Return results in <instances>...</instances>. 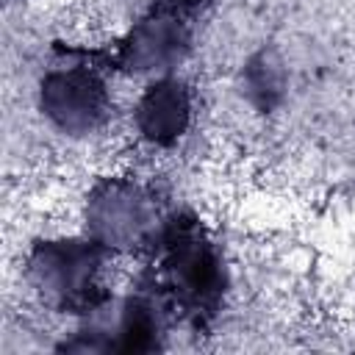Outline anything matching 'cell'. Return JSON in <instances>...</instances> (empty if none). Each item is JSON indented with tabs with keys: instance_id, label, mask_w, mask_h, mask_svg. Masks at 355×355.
I'll return each instance as SVG.
<instances>
[{
	"instance_id": "cell-1",
	"label": "cell",
	"mask_w": 355,
	"mask_h": 355,
	"mask_svg": "<svg viewBox=\"0 0 355 355\" xmlns=\"http://www.w3.org/2000/svg\"><path fill=\"white\" fill-rule=\"evenodd\" d=\"M105 247L94 239H47L28 255V280L44 297V302L67 311H92L103 302Z\"/></svg>"
},
{
	"instance_id": "cell-2",
	"label": "cell",
	"mask_w": 355,
	"mask_h": 355,
	"mask_svg": "<svg viewBox=\"0 0 355 355\" xmlns=\"http://www.w3.org/2000/svg\"><path fill=\"white\" fill-rule=\"evenodd\" d=\"M164 280L172 297L200 313L211 311L225 291V269L216 247L186 222L164 230V258H161Z\"/></svg>"
},
{
	"instance_id": "cell-3",
	"label": "cell",
	"mask_w": 355,
	"mask_h": 355,
	"mask_svg": "<svg viewBox=\"0 0 355 355\" xmlns=\"http://www.w3.org/2000/svg\"><path fill=\"white\" fill-rule=\"evenodd\" d=\"M155 202L133 180L111 178L92 189L86 202L89 239L105 250H122L141 244L155 230Z\"/></svg>"
},
{
	"instance_id": "cell-4",
	"label": "cell",
	"mask_w": 355,
	"mask_h": 355,
	"mask_svg": "<svg viewBox=\"0 0 355 355\" xmlns=\"http://www.w3.org/2000/svg\"><path fill=\"white\" fill-rule=\"evenodd\" d=\"M39 108L55 130L89 136L108 119V89L89 67L53 69L39 86Z\"/></svg>"
},
{
	"instance_id": "cell-5",
	"label": "cell",
	"mask_w": 355,
	"mask_h": 355,
	"mask_svg": "<svg viewBox=\"0 0 355 355\" xmlns=\"http://www.w3.org/2000/svg\"><path fill=\"white\" fill-rule=\"evenodd\" d=\"M183 0L169 3L139 19L119 44V64L136 75L164 78L189 50V25L180 14Z\"/></svg>"
},
{
	"instance_id": "cell-6",
	"label": "cell",
	"mask_w": 355,
	"mask_h": 355,
	"mask_svg": "<svg viewBox=\"0 0 355 355\" xmlns=\"http://www.w3.org/2000/svg\"><path fill=\"white\" fill-rule=\"evenodd\" d=\"M139 136L153 147H172L191 125V92L178 78H155L133 108Z\"/></svg>"
},
{
	"instance_id": "cell-7",
	"label": "cell",
	"mask_w": 355,
	"mask_h": 355,
	"mask_svg": "<svg viewBox=\"0 0 355 355\" xmlns=\"http://www.w3.org/2000/svg\"><path fill=\"white\" fill-rule=\"evenodd\" d=\"M283 64L272 53H258L244 67V94L258 108H272L283 97Z\"/></svg>"
}]
</instances>
